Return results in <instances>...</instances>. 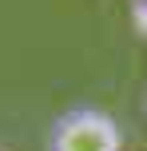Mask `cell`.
Returning <instances> with one entry per match:
<instances>
[{
    "label": "cell",
    "mask_w": 147,
    "mask_h": 151,
    "mask_svg": "<svg viewBox=\"0 0 147 151\" xmlns=\"http://www.w3.org/2000/svg\"><path fill=\"white\" fill-rule=\"evenodd\" d=\"M44 151H123V131L103 107H68L44 131Z\"/></svg>",
    "instance_id": "1"
}]
</instances>
